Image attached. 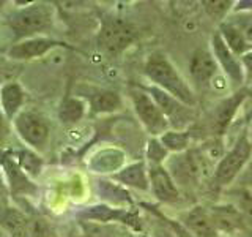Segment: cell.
<instances>
[{
    "label": "cell",
    "mask_w": 252,
    "mask_h": 237,
    "mask_svg": "<svg viewBox=\"0 0 252 237\" xmlns=\"http://www.w3.org/2000/svg\"><path fill=\"white\" fill-rule=\"evenodd\" d=\"M144 71L153 85L159 87L161 90L167 92L189 108L197 106V97L191 85L185 81L175 65L162 52H153L150 55L145 62Z\"/></svg>",
    "instance_id": "6da1fadb"
},
{
    "label": "cell",
    "mask_w": 252,
    "mask_h": 237,
    "mask_svg": "<svg viewBox=\"0 0 252 237\" xmlns=\"http://www.w3.org/2000/svg\"><path fill=\"white\" fill-rule=\"evenodd\" d=\"M137 32L131 22L118 16H104L98 32V46L109 55H118L136 41Z\"/></svg>",
    "instance_id": "7a4b0ae2"
},
{
    "label": "cell",
    "mask_w": 252,
    "mask_h": 237,
    "mask_svg": "<svg viewBox=\"0 0 252 237\" xmlns=\"http://www.w3.org/2000/svg\"><path fill=\"white\" fill-rule=\"evenodd\" d=\"M8 26L18 38H32L52 26V11L46 3H32L13 13Z\"/></svg>",
    "instance_id": "3957f363"
},
{
    "label": "cell",
    "mask_w": 252,
    "mask_h": 237,
    "mask_svg": "<svg viewBox=\"0 0 252 237\" xmlns=\"http://www.w3.org/2000/svg\"><path fill=\"white\" fill-rule=\"evenodd\" d=\"M252 158V142L248 134L241 136L220 158L213 172V180L219 187H227L240 176Z\"/></svg>",
    "instance_id": "277c9868"
},
{
    "label": "cell",
    "mask_w": 252,
    "mask_h": 237,
    "mask_svg": "<svg viewBox=\"0 0 252 237\" xmlns=\"http://www.w3.org/2000/svg\"><path fill=\"white\" fill-rule=\"evenodd\" d=\"M144 90L153 98L158 108L161 109V113L167 118L172 130H185L189 123H192L195 120L194 108L183 105L180 100L172 97L167 92L161 90L159 87L148 85V87H144Z\"/></svg>",
    "instance_id": "5b68a950"
},
{
    "label": "cell",
    "mask_w": 252,
    "mask_h": 237,
    "mask_svg": "<svg viewBox=\"0 0 252 237\" xmlns=\"http://www.w3.org/2000/svg\"><path fill=\"white\" fill-rule=\"evenodd\" d=\"M131 100L139 120L153 138H159L161 134L170 130L167 118L164 117L161 109L144 89H134L131 92Z\"/></svg>",
    "instance_id": "8992f818"
},
{
    "label": "cell",
    "mask_w": 252,
    "mask_h": 237,
    "mask_svg": "<svg viewBox=\"0 0 252 237\" xmlns=\"http://www.w3.org/2000/svg\"><path fill=\"white\" fill-rule=\"evenodd\" d=\"M16 131L26 144L36 150H44L49 142L51 128L46 118L35 111H21L14 117Z\"/></svg>",
    "instance_id": "52a82bcc"
},
{
    "label": "cell",
    "mask_w": 252,
    "mask_h": 237,
    "mask_svg": "<svg viewBox=\"0 0 252 237\" xmlns=\"http://www.w3.org/2000/svg\"><path fill=\"white\" fill-rule=\"evenodd\" d=\"M249 97V89L243 87V89L236 90L230 97L224 98L222 101L216 105L215 111L211 113L210 120V130L215 133V138H220L225 133V130L230 126L233 117L236 116V111Z\"/></svg>",
    "instance_id": "ba28073f"
},
{
    "label": "cell",
    "mask_w": 252,
    "mask_h": 237,
    "mask_svg": "<svg viewBox=\"0 0 252 237\" xmlns=\"http://www.w3.org/2000/svg\"><path fill=\"white\" fill-rule=\"evenodd\" d=\"M211 49H213L211 52H213V55H215L218 65L222 68L224 75L227 76L228 81H230L235 87L243 85L244 70L241 65V60L236 57L235 54H232V51L225 46L224 40L219 35V32H216V34L213 35Z\"/></svg>",
    "instance_id": "9c48e42d"
},
{
    "label": "cell",
    "mask_w": 252,
    "mask_h": 237,
    "mask_svg": "<svg viewBox=\"0 0 252 237\" xmlns=\"http://www.w3.org/2000/svg\"><path fill=\"white\" fill-rule=\"evenodd\" d=\"M59 46H66L65 43L57 41V40L46 38V37H32L21 40V41L14 43L10 49H8V57L13 60H32L36 57L46 55L49 51L55 49Z\"/></svg>",
    "instance_id": "30bf717a"
},
{
    "label": "cell",
    "mask_w": 252,
    "mask_h": 237,
    "mask_svg": "<svg viewBox=\"0 0 252 237\" xmlns=\"http://www.w3.org/2000/svg\"><path fill=\"white\" fill-rule=\"evenodd\" d=\"M148 180L150 190L158 201L172 204L180 199V188L164 164H148Z\"/></svg>",
    "instance_id": "8fae6325"
},
{
    "label": "cell",
    "mask_w": 252,
    "mask_h": 237,
    "mask_svg": "<svg viewBox=\"0 0 252 237\" xmlns=\"http://www.w3.org/2000/svg\"><path fill=\"white\" fill-rule=\"evenodd\" d=\"M218 71L219 65L215 55L205 47L194 51L191 59H189V75L199 87L211 84L213 79L218 76Z\"/></svg>",
    "instance_id": "7c38bea8"
},
{
    "label": "cell",
    "mask_w": 252,
    "mask_h": 237,
    "mask_svg": "<svg viewBox=\"0 0 252 237\" xmlns=\"http://www.w3.org/2000/svg\"><path fill=\"white\" fill-rule=\"evenodd\" d=\"M0 166L3 169V176L6 177V187L10 188L13 195H32L36 192L33 182L19 168L14 158H11L10 155H3L2 160H0Z\"/></svg>",
    "instance_id": "4fadbf2b"
},
{
    "label": "cell",
    "mask_w": 252,
    "mask_h": 237,
    "mask_svg": "<svg viewBox=\"0 0 252 237\" xmlns=\"http://www.w3.org/2000/svg\"><path fill=\"white\" fill-rule=\"evenodd\" d=\"M210 217L215 223L216 229L220 233L225 234H232L240 231V229L244 228V220L241 217V213L238 212V209L235 207L233 204L227 202V204H216L208 210Z\"/></svg>",
    "instance_id": "5bb4252c"
},
{
    "label": "cell",
    "mask_w": 252,
    "mask_h": 237,
    "mask_svg": "<svg viewBox=\"0 0 252 237\" xmlns=\"http://www.w3.org/2000/svg\"><path fill=\"white\" fill-rule=\"evenodd\" d=\"M185 228L194 237H220L208 209L195 205L185 215Z\"/></svg>",
    "instance_id": "9a60e30c"
},
{
    "label": "cell",
    "mask_w": 252,
    "mask_h": 237,
    "mask_svg": "<svg viewBox=\"0 0 252 237\" xmlns=\"http://www.w3.org/2000/svg\"><path fill=\"white\" fill-rule=\"evenodd\" d=\"M112 179L117 180L120 185L136 188L140 192H148L150 190V180H148V168L144 161L132 163L129 166L118 169L112 174Z\"/></svg>",
    "instance_id": "2e32d148"
},
{
    "label": "cell",
    "mask_w": 252,
    "mask_h": 237,
    "mask_svg": "<svg viewBox=\"0 0 252 237\" xmlns=\"http://www.w3.org/2000/svg\"><path fill=\"white\" fill-rule=\"evenodd\" d=\"M26 101V93L18 82H8L0 89V109L6 120H14Z\"/></svg>",
    "instance_id": "e0dca14e"
},
{
    "label": "cell",
    "mask_w": 252,
    "mask_h": 237,
    "mask_svg": "<svg viewBox=\"0 0 252 237\" xmlns=\"http://www.w3.org/2000/svg\"><path fill=\"white\" fill-rule=\"evenodd\" d=\"M89 105L93 114H110L122 108V98L112 90H96L89 98Z\"/></svg>",
    "instance_id": "ac0fdd59"
},
{
    "label": "cell",
    "mask_w": 252,
    "mask_h": 237,
    "mask_svg": "<svg viewBox=\"0 0 252 237\" xmlns=\"http://www.w3.org/2000/svg\"><path fill=\"white\" fill-rule=\"evenodd\" d=\"M81 217L87 218V220H92V221H94V220L102 221V223H106V221H112V220H120V221L129 223V221L134 220V215H131L129 212L122 210V209H112V207H109V205H104V204L93 205V207L85 209L81 213Z\"/></svg>",
    "instance_id": "d6986e66"
},
{
    "label": "cell",
    "mask_w": 252,
    "mask_h": 237,
    "mask_svg": "<svg viewBox=\"0 0 252 237\" xmlns=\"http://www.w3.org/2000/svg\"><path fill=\"white\" fill-rule=\"evenodd\" d=\"M219 35L224 40L225 46L238 59L243 57V55L251 49L249 44L246 43V40L243 38V35L228 21H222L219 24Z\"/></svg>",
    "instance_id": "ffe728a7"
},
{
    "label": "cell",
    "mask_w": 252,
    "mask_h": 237,
    "mask_svg": "<svg viewBox=\"0 0 252 237\" xmlns=\"http://www.w3.org/2000/svg\"><path fill=\"white\" fill-rule=\"evenodd\" d=\"M87 113V105L82 98L77 97H66L63 100L59 109V117L63 123L73 125L77 123L79 120H82L84 116Z\"/></svg>",
    "instance_id": "44dd1931"
},
{
    "label": "cell",
    "mask_w": 252,
    "mask_h": 237,
    "mask_svg": "<svg viewBox=\"0 0 252 237\" xmlns=\"http://www.w3.org/2000/svg\"><path fill=\"white\" fill-rule=\"evenodd\" d=\"M159 142L167 149L169 154H183L189 149L191 144V134L186 130H167L164 134H161Z\"/></svg>",
    "instance_id": "7402d4cb"
},
{
    "label": "cell",
    "mask_w": 252,
    "mask_h": 237,
    "mask_svg": "<svg viewBox=\"0 0 252 237\" xmlns=\"http://www.w3.org/2000/svg\"><path fill=\"white\" fill-rule=\"evenodd\" d=\"M123 163V154L118 150H102L96 157L93 158V161L90 163V168L94 172H112L117 171Z\"/></svg>",
    "instance_id": "603a6c76"
},
{
    "label": "cell",
    "mask_w": 252,
    "mask_h": 237,
    "mask_svg": "<svg viewBox=\"0 0 252 237\" xmlns=\"http://www.w3.org/2000/svg\"><path fill=\"white\" fill-rule=\"evenodd\" d=\"M27 223H29V218L18 209L6 207L5 210H2V213H0V225L11 234L22 236L24 231H26Z\"/></svg>",
    "instance_id": "cb8c5ba5"
},
{
    "label": "cell",
    "mask_w": 252,
    "mask_h": 237,
    "mask_svg": "<svg viewBox=\"0 0 252 237\" xmlns=\"http://www.w3.org/2000/svg\"><path fill=\"white\" fill-rule=\"evenodd\" d=\"M225 21L230 22L232 26L240 32L252 49V10L233 11L232 14H228V18Z\"/></svg>",
    "instance_id": "d4e9b609"
},
{
    "label": "cell",
    "mask_w": 252,
    "mask_h": 237,
    "mask_svg": "<svg viewBox=\"0 0 252 237\" xmlns=\"http://www.w3.org/2000/svg\"><path fill=\"white\" fill-rule=\"evenodd\" d=\"M230 195L233 196V201L230 204L238 209L244 223L252 226V192L248 188H236Z\"/></svg>",
    "instance_id": "484cf974"
},
{
    "label": "cell",
    "mask_w": 252,
    "mask_h": 237,
    "mask_svg": "<svg viewBox=\"0 0 252 237\" xmlns=\"http://www.w3.org/2000/svg\"><path fill=\"white\" fill-rule=\"evenodd\" d=\"M14 160L29 177H36L43 168V160L36 154L32 152V150H21Z\"/></svg>",
    "instance_id": "4316f807"
},
{
    "label": "cell",
    "mask_w": 252,
    "mask_h": 237,
    "mask_svg": "<svg viewBox=\"0 0 252 237\" xmlns=\"http://www.w3.org/2000/svg\"><path fill=\"white\" fill-rule=\"evenodd\" d=\"M98 190H99V195L104 198L107 201H114L115 202V198L117 196V201L118 204H123V202H131V198L129 195L122 190V187H118L117 184H112V182H107V180H99L98 182Z\"/></svg>",
    "instance_id": "83f0119b"
},
{
    "label": "cell",
    "mask_w": 252,
    "mask_h": 237,
    "mask_svg": "<svg viewBox=\"0 0 252 237\" xmlns=\"http://www.w3.org/2000/svg\"><path fill=\"white\" fill-rule=\"evenodd\" d=\"M203 5L210 18L220 24L228 18V11L233 10L235 2H232V0H218V2H203Z\"/></svg>",
    "instance_id": "f1b7e54d"
},
{
    "label": "cell",
    "mask_w": 252,
    "mask_h": 237,
    "mask_svg": "<svg viewBox=\"0 0 252 237\" xmlns=\"http://www.w3.org/2000/svg\"><path fill=\"white\" fill-rule=\"evenodd\" d=\"M167 155H169L167 149H165L161 144L158 138H152V139L148 141V146H147V160H148V164H164Z\"/></svg>",
    "instance_id": "f546056e"
},
{
    "label": "cell",
    "mask_w": 252,
    "mask_h": 237,
    "mask_svg": "<svg viewBox=\"0 0 252 237\" xmlns=\"http://www.w3.org/2000/svg\"><path fill=\"white\" fill-rule=\"evenodd\" d=\"M22 237H52V231L46 220H41V218L30 220L29 218V223L26 226V231H24Z\"/></svg>",
    "instance_id": "4dcf8cb0"
},
{
    "label": "cell",
    "mask_w": 252,
    "mask_h": 237,
    "mask_svg": "<svg viewBox=\"0 0 252 237\" xmlns=\"http://www.w3.org/2000/svg\"><path fill=\"white\" fill-rule=\"evenodd\" d=\"M240 60L244 70V82H252V49L240 57Z\"/></svg>",
    "instance_id": "1f68e13d"
},
{
    "label": "cell",
    "mask_w": 252,
    "mask_h": 237,
    "mask_svg": "<svg viewBox=\"0 0 252 237\" xmlns=\"http://www.w3.org/2000/svg\"><path fill=\"white\" fill-rule=\"evenodd\" d=\"M6 136V117L0 109V139H3Z\"/></svg>",
    "instance_id": "d6a6232c"
},
{
    "label": "cell",
    "mask_w": 252,
    "mask_h": 237,
    "mask_svg": "<svg viewBox=\"0 0 252 237\" xmlns=\"http://www.w3.org/2000/svg\"><path fill=\"white\" fill-rule=\"evenodd\" d=\"M5 188H6V185L3 182V172H2V169H0V195L5 192Z\"/></svg>",
    "instance_id": "836d02e7"
},
{
    "label": "cell",
    "mask_w": 252,
    "mask_h": 237,
    "mask_svg": "<svg viewBox=\"0 0 252 237\" xmlns=\"http://www.w3.org/2000/svg\"><path fill=\"white\" fill-rule=\"evenodd\" d=\"M248 174L252 177V158H251V161H249V164H248Z\"/></svg>",
    "instance_id": "e575fe53"
},
{
    "label": "cell",
    "mask_w": 252,
    "mask_h": 237,
    "mask_svg": "<svg viewBox=\"0 0 252 237\" xmlns=\"http://www.w3.org/2000/svg\"><path fill=\"white\" fill-rule=\"evenodd\" d=\"M249 139H251V142H252V125H251V130H249Z\"/></svg>",
    "instance_id": "d590c367"
},
{
    "label": "cell",
    "mask_w": 252,
    "mask_h": 237,
    "mask_svg": "<svg viewBox=\"0 0 252 237\" xmlns=\"http://www.w3.org/2000/svg\"><path fill=\"white\" fill-rule=\"evenodd\" d=\"M248 98L251 100V105H252V90H249V97Z\"/></svg>",
    "instance_id": "8d00e7d4"
}]
</instances>
